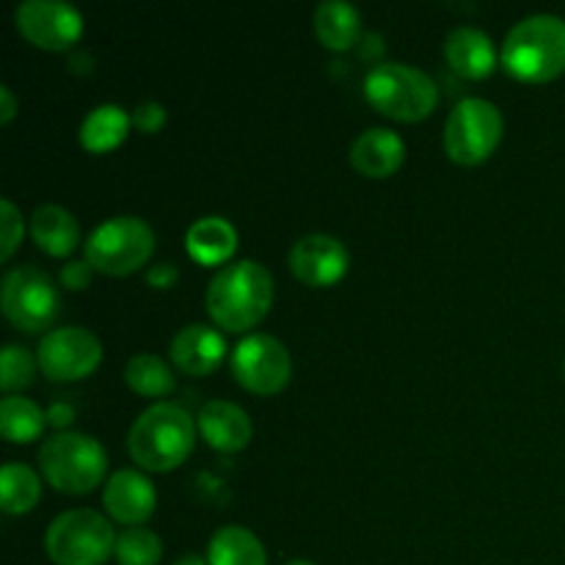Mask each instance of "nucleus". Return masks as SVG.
Returning a JSON list of instances; mask_svg holds the SVG:
<instances>
[{
  "label": "nucleus",
  "mask_w": 565,
  "mask_h": 565,
  "mask_svg": "<svg viewBox=\"0 0 565 565\" xmlns=\"http://www.w3.org/2000/svg\"><path fill=\"white\" fill-rule=\"evenodd\" d=\"M204 303L218 329L241 334L263 323L270 312L274 276L257 259H237L213 276Z\"/></svg>",
  "instance_id": "nucleus-1"
},
{
  "label": "nucleus",
  "mask_w": 565,
  "mask_h": 565,
  "mask_svg": "<svg viewBox=\"0 0 565 565\" xmlns=\"http://www.w3.org/2000/svg\"><path fill=\"white\" fill-rule=\"evenodd\" d=\"M196 445V423L177 403H154L132 423L127 450L138 467L149 472H171L182 467Z\"/></svg>",
  "instance_id": "nucleus-2"
},
{
  "label": "nucleus",
  "mask_w": 565,
  "mask_h": 565,
  "mask_svg": "<svg viewBox=\"0 0 565 565\" xmlns=\"http://www.w3.org/2000/svg\"><path fill=\"white\" fill-rule=\"evenodd\" d=\"M502 66L516 81L546 83L565 72V22L557 14H530L508 31Z\"/></svg>",
  "instance_id": "nucleus-3"
},
{
  "label": "nucleus",
  "mask_w": 565,
  "mask_h": 565,
  "mask_svg": "<svg viewBox=\"0 0 565 565\" xmlns=\"http://www.w3.org/2000/svg\"><path fill=\"white\" fill-rule=\"evenodd\" d=\"M367 103L395 121H423L439 103V88L428 72L401 61L375 64L364 77Z\"/></svg>",
  "instance_id": "nucleus-4"
},
{
  "label": "nucleus",
  "mask_w": 565,
  "mask_h": 565,
  "mask_svg": "<svg viewBox=\"0 0 565 565\" xmlns=\"http://www.w3.org/2000/svg\"><path fill=\"white\" fill-rule=\"evenodd\" d=\"M39 467L44 480L61 494H88L108 472V456L94 436L58 430L39 447Z\"/></svg>",
  "instance_id": "nucleus-5"
},
{
  "label": "nucleus",
  "mask_w": 565,
  "mask_h": 565,
  "mask_svg": "<svg viewBox=\"0 0 565 565\" xmlns=\"http://www.w3.org/2000/svg\"><path fill=\"white\" fill-rule=\"evenodd\" d=\"M116 539L103 513L77 508L53 519L44 533V552L55 565H103L116 552Z\"/></svg>",
  "instance_id": "nucleus-6"
},
{
  "label": "nucleus",
  "mask_w": 565,
  "mask_h": 565,
  "mask_svg": "<svg viewBox=\"0 0 565 565\" xmlns=\"http://www.w3.org/2000/svg\"><path fill=\"white\" fill-rule=\"evenodd\" d=\"M154 254V232L138 215L103 221L86 241V263L108 276H130Z\"/></svg>",
  "instance_id": "nucleus-7"
},
{
  "label": "nucleus",
  "mask_w": 565,
  "mask_h": 565,
  "mask_svg": "<svg viewBox=\"0 0 565 565\" xmlns=\"http://www.w3.org/2000/svg\"><path fill=\"white\" fill-rule=\"evenodd\" d=\"M505 119L491 99L463 97L445 125V152L458 166H478L500 147Z\"/></svg>",
  "instance_id": "nucleus-8"
},
{
  "label": "nucleus",
  "mask_w": 565,
  "mask_h": 565,
  "mask_svg": "<svg viewBox=\"0 0 565 565\" xmlns=\"http://www.w3.org/2000/svg\"><path fill=\"white\" fill-rule=\"evenodd\" d=\"M0 303L14 329L25 331V334H39L58 318L61 296L55 281L44 270L33 268V265H20L3 276Z\"/></svg>",
  "instance_id": "nucleus-9"
},
{
  "label": "nucleus",
  "mask_w": 565,
  "mask_h": 565,
  "mask_svg": "<svg viewBox=\"0 0 565 565\" xmlns=\"http://www.w3.org/2000/svg\"><path fill=\"white\" fill-rule=\"evenodd\" d=\"M232 375L254 395H279L292 379L290 351L270 334H248L232 353Z\"/></svg>",
  "instance_id": "nucleus-10"
},
{
  "label": "nucleus",
  "mask_w": 565,
  "mask_h": 565,
  "mask_svg": "<svg viewBox=\"0 0 565 565\" xmlns=\"http://www.w3.org/2000/svg\"><path fill=\"white\" fill-rule=\"evenodd\" d=\"M36 362L50 381H81L99 367L103 345L88 329L64 326L42 337L36 348Z\"/></svg>",
  "instance_id": "nucleus-11"
},
{
  "label": "nucleus",
  "mask_w": 565,
  "mask_h": 565,
  "mask_svg": "<svg viewBox=\"0 0 565 565\" xmlns=\"http://www.w3.org/2000/svg\"><path fill=\"white\" fill-rule=\"evenodd\" d=\"M17 31L39 50H70L83 36V14L64 0H22L14 11Z\"/></svg>",
  "instance_id": "nucleus-12"
},
{
  "label": "nucleus",
  "mask_w": 565,
  "mask_h": 565,
  "mask_svg": "<svg viewBox=\"0 0 565 565\" xmlns=\"http://www.w3.org/2000/svg\"><path fill=\"white\" fill-rule=\"evenodd\" d=\"M351 254L345 243L334 235L312 232L292 243L290 248V270L298 281L309 287H331L348 274Z\"/></svg>",
  "instance_id": "nucleus-13"
},
{
  "label": "nucleus",
  "mask_w": 565,
  "mask_h": 565,
  "mask_svg": "<svg viewBox=\"0 0 565 565\" xmlns=\"http://www.w3.org/2000/svg\"><path fill=\"white\" fill-rule=\"evenodd\" d=\"M103 505L119 524L127 527H141L158 505V494L154 486L149 483L147 475L136 472V469H119L108 478L103 491Z\"/></svg>",
  "instance_id": "nucleus-14"
},
{
  "label": "nucleus",
  "mask_w": 565,
  "mask_h": 565,
  "mask_svg": "<svg viewBox=\"0 0 565 565\" xmlns=\"http://www.w3.org/2000/svg\"><path fill=\"white\" fill-rule=\"evenodd\" d=\"M171 359H174L177 370H182L185 375H202L215 373L221 367L226 356V340L221 337L218 329L204 323H191L185 329H180L171 340L169 348Z\"/></svg>",
  "instance_id": "nucleus-15"
},
{
  "label": "nucleus",
  "mask_w": 565,
  "mask_h": 565,
  "mask_svg": "<svg viewBox=\"0 0 565 565\" xmlns=\"http://www.w3.org/2000/svg\"><path fill=\"white\" fill-rule=\"evenodd\" d=\"M406 160V143L390 127H370L351 143V166L370 180H386Z\"/></svg>",
  "instance_id": "nucleus-16"
},
{
  "label": "nucleus",
  "mask_w": 565,
  "mask_h": 565,
  "mask_svg": "<svg viewBox=\"0 0 565 565\" xmlns=\"http://www.w3.org/2000/svg\"><path fill=\"white\" fill-rule=\"evenodd\" d=\"M199 430L213 450L226 452V456L246 450L254 434L252 417L237 403L230 401L204 403L202 412H199Z\"/></svg>",
  "instance_id": "nucleus-17"
},
{
  "label": "nucleus",
  "mask_w": 565,
  "mask_h": 565,
  "mask_svg": "<svg viewBox=\"0 0 565 565\" xmlns=\"http://www.w3.org/2000/svg\"><path fill=\"white\" fill-rule=\"evenodd\" d=\"M445 58L458 75L483 81L494 72L497 50L486 31L475 25H458L445 39Z\"/></svg>",
  "instance_id": "nucleus-18"
},
{
  "label": "nucleus",
  "mask_w": 565,
  "mask_h": 565,
  "mask_svg": "<svg viewBox=\"0 0 565 565\" xmlns=\"http://www.w3.org/2000/svg\"><path fill=\"white\" fill-rule=\"evenodd\" d=\"M185 248L199 265H224L237 252V230L224 215H204L188 226Z\"/></svg>",
  "instance_id": "nucleus-19"
},
{
  "label": "nucleus",
  "mask_w": 565,
  "mask_h": 565,
  "mask_svg": "<svg viewBox=\"0 0 565 565\" xmlns=\"http://www.w3.org/2000/svg\"><path fill=\"white\" fill-rule=\"evenodd\" d=\"M31 237L50 257H66L81 243V224L61 204H39L31 215Z\"/></svg>",
  "instance_id": "nucleus-20"
},
{
  "label": "nucleus",
  "mask_w": 565,
  "mask_h": 565,
  "mask_svg": "<svg viewBox=\"0 0 565 565\" xmlns=\"http://www.w3.org/2000/svg\"><path fill=\"white\" fill-rule=\"evenodd\" d=\"M315 33H318L323 47L345 53L359 42L362 14H359L356 6L345 3V0H323L315 11Z\"/></svg>",
  "instance_id": "nucleus-21"
},
{
  "label": "nucleus",
  "mask_w": 565,
  "mask_h": 565,
  "mask_svg": "<svg viewBox=\"0 0 565 565\" xmlns=\"http://www.w3.org/2000/svg\"><path fill=\"white\" fill-rule=\"evenodd\" d=\"M130 125L132 116L121 105H97L94 110H88L81 125V147L94 154L110 152V149H116L125 141L127 132H130Z\"/></svg>",
  "instance_id": "nucleus-22"
},
{
  "label": "nucleus",
  "mask_w": 565,
  "mask_h": 565,
  "mask_svg": "<svg viewBox=\"0 0 565 565\" xmlns=\"http://www.w3.org/2000/svg\"><path fill=\"white\" fill-rule=\"evenodd\" d=\"M210 565H268L263 541L241 524H226L215 530L207 546Z\"/></svg>",
  "instance_id": "nucleus-23"
},
{
  "label": "nucleus",
  "mask_w": 565,
  "mask_h": 565,
  "mask_svg": "<svg viewBox=\"0 0 565 565\" xmlns=\"http://www.w3.org/2000/svg\"><path fill=\"white\" fill-rule=\"evenodd\" d=\"M42 497V480L31 467L20 461H9L0 469V505L11 516H22L36 508Z\"/></svg>",
  "instance_id": "nucleus-24"
},
{
  "label": "nucleus",
  "mask_w": 565,
  "mask_h": 565,
  "mask_svg": "<svg viewBox=\"0 0 565 565\" xmlns=\"http://www.w3.org/2000/svg\"><path fill=\"white\" fill-rule=\"evenodd\" d=\"M47 414L36 406L33 401L20 395H6L0 403V434L11 441V445H28L42 436Z\"/></svg>",
  "instance_id": "nucleus-25"
},
{
  "label": "nucleus",
  "mask_w": 565,
  "mask_h": 565,
  "mask_svg": "<svg viewBox=\"0 0 565 565\" xmlns=\"http://www.w3.org/2000/svg\"><path fill=\"white\" fill-rule=\"evenodd\" d=\"M125 384L143 397H166L174 392V370L154 353H136L125 364Z\"/></svg>",
  "instance_id": "nucleus-26"
},
{
  "label": "nucleus",
  "mask_w": 565,
  "mask_h": 565,
  "mask_svg": "<svg viewBox=\"0 0 565 565\" xmlns=\"http://www.w3.org/2000/svg\"><path fill=\"white\" fill-rule=\"evenodd\" d=\"M114 557L119 565H158L163 557V541L147 527H127L116 539Z\"/></svg>",
  "instance_id": "nucleus-27"
},
{
  "label": "nucleus",
  "mask_w": 565,
  "mask_h": 565,
  "mask_svg": "<svg viewBox=\"0 0 565 565\" xmlns=\"http://www.w3.org/2000/svg\"><path fill=\"white\" fill-rule=\"evenodd\" d=\"M39 362L31 356V351L22 345H6L0 353V386H3L9 395L25 390L33 384V375H36Z\"/></svg>",
  "instance_id": "nucleus-28"
},
{
  "label": "nucleus",
  "mask_w": 565,
  "mask_h": 565,
  "mask_svg": "<svg viewBox=\"0 0 565 565\" xmlns=\"http://www.w3.org/2000/svg\"><path fill=\"white\" fill-rule=\"evenodd\" d=\"M0 235H3L0 257L11 259V254L22 243V235H25V221H22V213L11 199H0Z\"/></svg>",
  "instance_id": "nucleus-29"
},
{
  "label": "nucleus",
  "mask_w": 565,
  "mask_h": 565,
  "mask_svg": "<svg viewBox=\"0 0 565 565\" xmlns=\"http://www.w3.org/2000/svg\"><path fill=\"white\" fill-rule=\"evenodd\" d=\"M132 125L141 132H147V136H154V132L163 130L166 108L160 103H154V99H147V103H141L132 110Z\"/></svg>",
  "instance_id": "nucleus-30"
},
{
  "label": "nucleus",
  "mask_w": 565,
  "mask_h": 565,
  "mask_svg": "<svg viewBox=\"0 0 565 565\" xmlns=\"http://www.w3.org/2000/svg\"><path fill=\"white\" fill-rule=\"evenodd\" d=\"M92 265L86 263V259H72V263H66L64 268H61L58 274V281L61 287H66V290L77 292V290H86L88 281H92Z\"/></svg>",
  "instance_id": "nucleus-31"
},
{
  "label": "nucleus",
  "mask_w": 565,
  "mask_h": 565,
  "mask_svg": "<svg viewBox=\"0 0 565 565\" xmlns=\"http://www.w3.org/2000/svg\"><path fill=\"white\" fill-rule=\"evenodd\" d=\"M177 279H180V270H177L171 263L152 265V268L147 270V281L154 287V290H169V287H174Z\"/></svg>",
  "instance_id": "nucleus-32"
},
{
  "label": "nucleus",
  "mask_w": 565,
  "mask_h": 565,
  "mask_svg": "<svg viewBox=\"0 0 565 565\" xmlns=\"http://www.w3.org/2000/svg\"><path fill=\"white\" fill-rule=\"evenodd\" d=\"M17 116V97L9 86H0V125H9Z\"/></svg>",
  "instance_id": "nucleus-33"
},
{
  "label": "nucleus",
  "mask_w": 565,
  "mask_h": 565,
  "mask_svg": "<svg viewBox=\"0 0 565 565\" xmlns=\"http://www.w3.org/2000/svg\"><path fill=\"white\" fill-rule=\"evenodd\" d=\"M47 423H53V425H58V428H64V425L72 423V408L64 406V403H55V406L47 412Z\"/></svg>",
  "instance_id": "nucleus-34"
},
{
  "label": "nucleus",
  "mask_w": 565,
  "mask_h": 565,
  "mask_svg": "<svg viewBox=\"0 0 565 565\" xmlns=\"http://www.w3.org/2000/svg\"><path fill=\"white\" fill-rule=\"evenodd\" d=\"M174 565H210V563L202 561V557H199V555H182Z\"/></svg>",
  "instance_id": "nucleus-35"
},
{
  "label": "nucleus",
  "mask_w": 565,
  "mask_h": 565,
  "mask_svg": "<svg viewBox=\"0 0 565 565\" xmlns=\"http://www.w3.org/2000/svg\"><path fill=\"white\" fill-rule=\"evenodd\" d=\"M285 565H315V563H309V561H290V563H285Z\"/></svg>",
  "instance_id": "nucleus-36"
}]
</instances>
